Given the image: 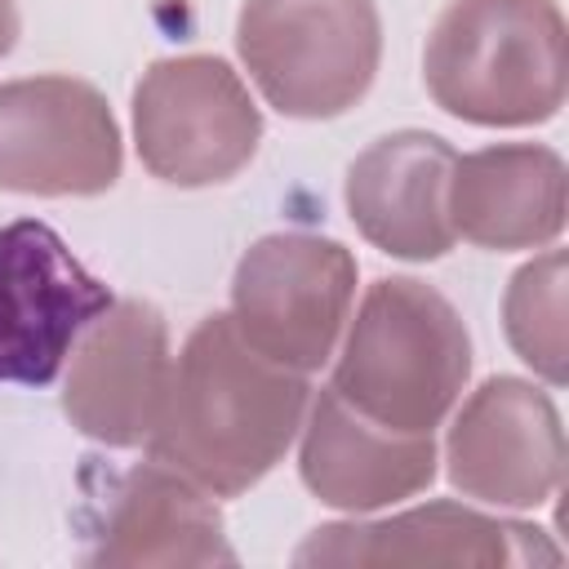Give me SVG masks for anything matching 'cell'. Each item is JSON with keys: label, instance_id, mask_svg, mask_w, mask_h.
Wrapping results in <instances>:
<instances>
[{"label": "cell", "instance_id": "obj_1", "mask_svg": "<svg viewBox=\"0 0 569 569\" xmlns=\"http://www.w3.org/2000/svg\"><path fill=\"white\" fill-rule=\"evenodd\" d=\"M311 400L307 373L253 351L236 320L204 316L173 369L147 449L213 498L253 489L293 445Z\"/></svg>", "mask_w": 569, "mask_h": 569}, {"label": "cell", "instance_id": "obj_2", "mask_svg": "<svg viewBox=\"0 0 569 569\" xmlns=\"http://www.w3.org/2000/svg\"><path fill=\"white\" fill-rule=\"evenodd\" d=\"M471 378V338L453 302L413 280L365 289L333 365V391L378 427L431 436Z\"/></svg>", "mask_w": 569, "mask_h": 569}, {"label": "cell", "instance_id": "obj_3", "mask_svg": "<svg viewBox=\"0 0 569 569\" xmlns=\"http://www.w3.org/2000/svg\"><path fill=\"white\" fill-rule=\"evenodd\" d=\"M440 111L489 124H542L565 107L569 36L556 0H449L422 49Z\"/></svg>", "mask_w": 569, "mask_h": 569}, {"label": "cell", "instance_id": "obj_4", "mask_svg": "<svg viewBox=\"0 0 569 569\" xmlns=\"http://www.w3.org/2000/svg\"><path fill=\"white\" fill-rule=\"evenodd\" d=\"M236 49L280 116L333 120L378 76L382 18L373 0H244Z\"/></svg>", "mask_w": 569, "mask_h": 569}, {"label": "cell", "instance_id": "obj_5", "mask_svg": "<svg viewBox=\"0 0 569 569\" xmlns=\"http://www.w3.org/2000/svg\"><path fill=\"white\" fill-rule=\"evenodd\" d=\"M262 142V111L240 71L213 53L160 58L133 84V147L169 187L236 178Z\"/></svg>", "mask_w": 569, "mask_h": 569}, {"label": "cell", "instance_id": "obj_6", "mask_svg": "<svg viewBox=\"0 0 569 569\" xmlns=\"http://www.w3.org/2000/svg\"><path fill=\"white\" fill-rule=\"evenodd\" d=\"M356 258L316 231H276L244 249L231 276V320L240 338L276 365L316 373L351 320Z\"/></svg>", "mask_w": 569, "mask_h": 569}, {"label": "cell", "instance_id": "obj_7", "mask_svg": "<svg viewBox=\"0 0 569 569\" xmlns=\"http://www.w3.org/2000/svg\"><path fill=\"white\" fill-rule=\"evenodd\" d=\"M124 164L107 98L76 76L0 84V191L102 196Z\"/></svg>", "mask_w": 569, "mask_h": 569}, {"label": "cell", "instance_id": "obj_8", "mask_svg": "<svg viewBox=\"0 0 569 569\" xmlns=\"http://www.w3.org/2000/svg\"><path fill=\"white\" fill-rule=\"evenodd\" d=\"M445 471L462 498L529 511L565 480V427L551 396L525 378H485L445 436Z\"/></svg>", "mask_w": 569, "mask_h": 569}, {"label": "cell", "instance_id": "obj_9", "mask_svg": "<svg viewBox=\"0 0 569 569\" xmlns=\"http://www.w3.org/2000/svg\"><path fill=\"white\" fill-rule=\"evenodd\" d=\"M102 307L111 289L53 227L36 218L0 227V382L49 387Z\"/></svg>", "mask_w": 569, "mask_h": 569}, {"label": "cell", "instance_id": "obj_10", "mask_svg": "<svg viewBox=\"0 0 569 569\" xmlns=\"http://www.w3.org/2000/svg\"><path fill=\"white\" fill-rule=\"evenodd\" d=\"M169 325L142 298H111L76 338L62 413L98 445H147L169 391Z\"/></svg>", "mask_w": 569, "mask_h": 569}, {"label": "cell", "instance_id": "obj_11", "mask_svg": "<svg viewBox=\"0 0 569 569\" xmlns=\"http://www.w3.org/2000/svg\"><path fill=\"white\" fill-rule=\"evenodd\" d=\"M556 565L560 551L542 529L520 520H493L462 502H427L391 520L320 525L293 551V565Z\"/></svg>", "mask_w": 569, "mask_h": 569}, {"label": "cell", "instance_id": "obj_12", "mask_svg": "<svg viewBox=\"0 0 569 569\" xmlns=\"http://www.w3.org/2000/svg\"><path fill=\"white\" fill-rule=\"evenodd\" d=\"M458 151L427 129H396L369 142L347 169V213L356 231L405 262H431L453 249L449 173Z\"/></svg>", "mask_w": 569, "mask_h": 569}, {"label": "cell", "instance_id": "obj_13", "mask_svg": "<svg viewBox=\"0 0 569 569\" xmlns=\"http://www.w3.org/2000/svg\"><path fill=\"white\" fill-rule=\"evenodd\" d=\"M298 445L302 485L338 511H378L436 480V440L356 413L333 387L307 400Z\"/></svg>", "mask_w": 569, "mask_h": 569}, {"label": "cell", "instance_id": "obj_14", "mask_svg": "<svg viewBox=\"0 0 569 569\" xmlns=\"http://www.w3.org/2000/svg\"><path fill=\"white\" fill-rule=\"evenodd\" d=\"M453 236L476 249H547L565 231V160L542 142H493L453 160Z\"/></svg>", "mask_w": 569, "mask_h": 569}, {"label": "cell", "instance_id": "obj_15", "mask_svg": "<svg viewBox=\"0 0 569 569\" xmlns=\"http://www.w3.org/2000/svg\"><path fill=\"white\" fill-rule=\"evenodd\" d=\"M236 551L222 533L213 493L191 485L164 462L133 467L107 498L98 547L89 565H231Z\"/></svg>", "mask_w": 569, "mask_h": 569}, {"label": "cell", "instance_id": "obj_16", "mask_svg": "<svg viewBox=\"0 0 569 569\" xmlns=\"http://www.w3.org/2000/svg\"><path fill=\"white\" fill-rule=\"evenodd\" d=\"M502 329L511 351L551 387L569 378L565 347V249H547L525 262L502 293Z\"/></svg>", "mask_w": 569, "mask_h": 569}, {"label": "cell", "instance_id": "obj_17", "mask_svg": "<svg viewBox=\"0 0 569 569\" xmlns=\"http://www.w3.org/2000/svg\"><path fill=\"white\" fill-rule=\"evenodd\" d=\"M18 44V0H0V58Z\"/></svg>", "mask_w": 569, "mask_h": 569}]
</instances>
